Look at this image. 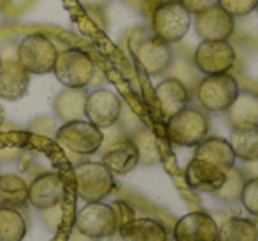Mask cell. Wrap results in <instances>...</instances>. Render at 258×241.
Segmentation results:
<instances>
[{"mask_svg": "<svg viewBox=\"0 0 258 241\" xmlns=\"http://www.w3.org/2000/svg\"><path fill=\"white\" fill-rule=\"evenodd\" d=\"M95 71L92 57L79 48L60 51L53 65V74L65 88H86L95 78Z\"/></svg>", "mask_w": 258, "mask_h": 241, "instance_id": "6da1fadb", "label": "cell"}, {"mask_svg": "<svg viewBox=\"0 0 258 241\" xmlns=\"http://www.w3.org/2000/svg\"><path fill=\"white\" fill-rule=\"evenodd\" d=\"M209 134V120L195 108H184L167 118V136L170 143L184 148H195Z\"/></svg>", "mask_w": 258, "mask_h": 241, "instance_id": "7a4b0ae2", "label": "cell"}, {"mask_svg": "<svg viewBox=\"0 0 258 241\" xmlns=\"http://www.w3.org/2000/svg\"><path fill=\"white\" fill-rule=\"evenodd\" d=\"M78 197L85 203L104 201L114 190V174L102 162H81L74 167Z\"/></svg>", "mask_w": 258, "mask_h": 241, "instance_id": "3957f363", "label": "cell"}, {"mask_svg": "<svg viewBox=\"0 0 258 241\" xmlns=\"http://www.w3.org/2000/svg\"><path fill=\"white\" fill-rule=\"evenodd\" d=\"M56 143L67 152L76 155H93L104 143V132L88 120H71L65 122L54 134Z\"/></svg>", "mask_w": 258, "mask_h": 241, "instance_id": "277c9868", "label": "cell"}, {"mask_svg": "<svg viewBox=\"0 0 258 241\" xmlns=\"http://www.w3.org/2000/svg\"><path fill=\"white\" fill-rule=\"evenodd\" d=\"M56 46L44 34H28L20 41L16 50V60L28 74H49L56 60Z\"/></svg>", "mask_w": 258, "mask_h": 241, "instance_id": "5b68a950", "label": "cell"}, {"mask_svg": "<svg viewBox=\"0 0 258 241\" xmlns=\"http://www.w3.org/2000/svg\"><path fill=\"white\" fill-rule=\"evenodd\" d=\"M239 83L234 76L213 74L206 76L197 86V101L206 111L223 113L234 104L239 95Z\"/></svg>", "mask_w": 258, "mask_h": 241, "instance_id": "8992f818", "label": "cell"}, {"mask_svg": "<svg viewBox=\"0 0 258 241\" xmlns=\"http://www.w3.org/2000/svg\"><path fill=\"white\" fill-rule=\"evenodd\" d=\"M76 227L86 238L102 239L111 238L118 232L119 220L111 204H104L102 201L86 203L76 217Z\"/></svg>", "mask_w": 258, "mask_h": 241, "instance_id": "52a82bcc", "label": "cell"}, {"mask_svg": "<svg viewBox=\"0 0 258 241\" xmlns=\"http://www.w3.org/2000/svg\"><path fill=\"white\" fill-rule=\"evenodd\" d=\"M190 13L179 2H165L153 11L151 30L153 35L167 44L179 42L190 30Z\"/></svg>", "mask_w": 258, "mask_h": 241, "instance_id": "ba28073f", "label": "cell"}, {"mask_svg": "<svg viewBox=\"0 0 258 241\" xmlns=\"http://www.w3.org/2000/svg\"><path fill=\"white\" fill-rule=\"evenodd\" d=\"M237 55L228 41H202L194 55L195 67L204 76L227 74L234 69Z\"/></svg>", "mask_w": 258, "mask_h": 241, "instance_id": "9c48e42d", "label": "cell"}, {"mask_svg": "<svg viewBox=\"0 0 258 241\" xmlns=\"http://www.w3.org/2000/svg\"><path fill=\"white\" fill-rule=\"evenodd\" d=\"M119 115H121V101L114 92L99 88L86 95L85 118L99 129L112 127L119 120Z\"/></svg>", "mask_w": 258, "mask_h": 241, "instance_id": "30bf717a", "label": "cell"}, {"mask_svg": "<svg viewBox=\"0 0 258 241\" xmlns=\"http://www.w3.org/2000/svg\"><path fill=\"white\" fill-rule=\"evenodd\" d=\"M65 197V181L60 173L48 171L32 180L28 185V203L37 210H49L60 206Z\"/></svg>", "mask_w": 258, "mask_h": 241, "instance_id": "8fae6325", "label": "cell"}, {"mask_svg": "<svg viewBox=\"0 0 258 241\" xmlns=\"http://www.w3.org/2000/svg\"><path fill=\"white\" fill-rule=\"evenodd\" d=\"M235 28V18L216 6L195 14V32L202 41H227Z\"/></svg>", "mask_w": 258, "mask_h": 241, "instance_id": "7c38bea8", "label": "cell"}, {"mask_svg": "<svg viewBox=\"0 0 258 241\" xmlns=\"http://www.w3.org/2000/svg\"><path fill=\"white\" fill-rule=\"evenodd\" d=\"M136 58L148 76H160L172 64V50L170 44L151 35L136 46Z\"/></svg>", "mask_w": 258, "mask_h": 241, "instance_id": "4fadbf2b", "label": "cell"}, {"mask_svg": "<svg viewBox=\"0 0 258 241\" xmlns=\"http://www.w3.org/2000/svg\"><path fill=\"white\" fill-rule=\"evenodd\" d=\"M174 241H216L218 224L204 211H191L174 225Z\"/></svg>", "mask_w": 258, "mask_h": 241, "instance_id": "5bb4252c", "label": "cell"}, {"mask_svg": "<svg viewBox=\"0 0 258 241\" xmlns=\"http://www.w3.org/2000/svg\"><path fill=\"white\" fill-rule=\"evenodd\" d=\"M30 86V74L21 67L16 58H0V99L20 101L27 95Z\"/></svg>", "mask_w": 258, "mask_h": 241, "instance_id": "9a60e30c", "label": "cell"}, {"mask_svg": "<svg viewBox=\"0 0 258 241\" xmlns=\"http://www.w3.org/2000/svg\"><path fill=\"white\" fill-rule=\"evenodd\" d=\"M184 176H186V183L194 190L214 194L223 185L227 173L221 171L218 166H214L213 162H207L204 159L194 157L190 160V164L186 166Z\"/></svg>", "mask_w": 258, "mask_h": 241, "instance_id": "2e32d148", "label": "cell"}, {"mask_svg": "<svg viewBox=\"0 0 258 241\" xmlns=\"http://www.w3.org/2000/svg\"><path fill=\"white\" fill-rule=\"evenodd\" d=\"M141 162L139 146L132 139H118L114 141L102 155V164L112 174H128Z\"/></svg>", "mask_w": 258, "mask_h": 241, "instance_id": "e0dca14e", "label": "cell"}, {"mask_svg": "<svg viewBox=\"0 0 258 241\" xmlns=\"http://www.w3.org/2000/svg\"><path fill=\"white\" fill-rule=\"evenodd\" d=\"M155 95L158 101L160 111L165 118H170L172 115L184 109L190 102V92L186 85L176 78H167L160 81L155 88Z\"/></svg>", "mask_w": 258, "mask_h": 241, "instance_id": "ac0fdd59", "label": "cell"}, {"mask_svg": "<svg viewBox=\"0 0 258 241\" xmlns=\"http://www.w3.org/2000/svg\"><path fill=\"white\" fill-rule=\"evenodd\" d=\"M119 234L125 241H169L165 225L155 218H130L119 225Z\"/></svg>", "mask_w": 258, "mask_h": 241, "instance_id": "d6986e66", "label": "cell"}, {"mask_svg": "<svg viewBox=\"0 0 258 241\" xmlns=\"http://www.w3.org/2000/svg\"><path fill=\"white\" fill-rule=\"evenodd\" d=\"M195 155L197 159H204L207 162H213L214 166H218L221 171L228 173L232 167L235 166V155L230 148L228 139L223 137H206L201 144L195 146Z\"/></svg>", "mask_w": 258, "mask_h": 241, "instance_id": "ffe728a7", "label": "cell"}, {"mask_svg": "<svg viewBox=\"0 0 258 241\" xmlns=\"http://www.w3.org/2000/svg\"><path fill=\"white\" fill-rule=\"evenodd\" d=\"M228 143L235 159L242 162H253L258 159V123L232 127Z\"/></svg>", "mask_w": 258, "mask_h": 241, "instance_id": "44dd1931", "label": "cell"}, {"mask_svg": "<svg viewBox=\"0 0 258 241\" xmlns=\"http://www.w3.org/2000/svg\"><path fill=\"white\" fill-rule=\"evenodd\" d=\"M28 204V185L18 174H0V208L23 210Z\"/></svg>", "mask_w": 258, "mask_h": 241, "instance_id": "7402d4cb", "label": "cell"}, {"mask_svg": "<svg viewBox=\"0 0 258 241\" xmlns=\"http://www.w3.org/2000/svg\"><path fill=\"white\" fill-rule=\"evenodd\" d=\"M216 241H258V225L249 218H227L218 227Z\"/></svg>", "mask_w": 258, "mask_h": 241, "instance_id": "603a6c76", "label": "cell"}, {"mask_svg": "<svg viewBox=\"0 0 258 241\" xmlns=\"http://www.w3.org/2000/svg\"><path fill=\"white\" fill-rule=\"evenodd\" d=\"M85 101L86 93L78 88H67L60 92L54 99V111L60 118L67 120H79L85 116Z\"/></svg>", "mask_w": 258, "mask_h": 241, "instance_id": "cb8c5ba5", "label": "cell"}, {"mask_svg": "<svg viewBox=\"0 0 258 241\" xmlns=\"http://www.w3.org/2000/svg\"><path fill=\"white\" fill-rule=\"evenodd\" d=\"M232 127L258 123V97L253 93H239L234 104L227 109Z\"/></svg>", "mask_w": 258, "mask_h": 241, "instance_id": "d4e9b609", "label": "cell"}, {"mask_svg": "<svg viewBox=\"0 0 258 241\" xmlns=\"http://www.w3.org/2000/svg\"><path fill=\"white\" fill-rule=\"evenodd\" d=\"M27 234V222L20 210L0 208V241H21Z\"/></svg>", "mask_w": 258, "mask_h": 241, "instance_id": "484cf974", "label": "cell"}, {"mask_svg": "<svg viewBox=\"0 0 258 241\" xmlns=\"http://www.w3.org/2000/svg\"><path fill=\"white\" fill-rule=\"evenodd\" d=\"M246 178H244V173H242L239 167H232L230 171L227 173V178H225L223 185L214 192V197L220 199L221 203H234L241 197V190H242V185H244Z\"/></svg>", "mask_w": 258, "mask_h": 241, "instance_id": "4316f807", "label": "cell"}, {"mask_svg": "<svg viewBox=\"0 0 258 241\" xmlns=\"http://www.w3.org/2000/svg\"><path fill=\"white\" fill-rule=\"evenodd\" d=\"M239 199L249 215L258 217V178H249L244 181Z\"/></svg>", "mask_w": 258, "mask_h": 241, "instance_id": "83f0119b", "label": "cell"}, {"mask_svg": "<svg viewBox=\"0 0 258 241\" xmlns=\"http://www.w3.org/2000/svg\"><path fill=\"white\" fill-rule=\"evenodd\" d=\"M258 0H218V6L223 7L230 16L242 18L256 9Z\"/></svg>", "mask_w": 258, "mask_h": 241, "instance_id": "f1b7e54d", "label": "cell"}, {"mask_svg": "<svg viewBox=\"0 0 258 241\" xmlns=\"http://www.w3.org/2000/svg\"><path fill=\"white\" fill-rule=\"evenodd\" d=\"M177 2H179L190 14H199V13H202V11L209 9V7L216 6L218 0H177Z\"/></svg>", "mask_w": 258, "mask_h": 241, "instance_id": "f546056e", "label": "cell"}, {"mask_svg": "<svg viewBox=\"0 0 258 241\" xmlns=\"http://www.w3.org/2000/svg\"><path fill=\"white\" fill-rule=\"evenodd\" d=\"M112 208H114L116 215H118L119 225H123V224H125V222H128L130 218H134V211H132V208H130L128 204L125 203V201H116V203L112 204Z\"/></svg>", "mask_w": 258, "mask_h": 241, "instance_id": "4dcf8cb0", "label": "cell"}, {"mask_svg": "<svg viewBox=\"0 0 258 241\" xmlns=\"http://www.w3.org/2000/svg\"><path fill=\"white\" fill-rule=\"evenodd\" d=\"M248 164V167H246V171H248V174L251 178H258V159L253 160V162H246Z\"/></svg>", "mask_w": 258, "mask_h": 241, "instance_id": "1f68e13d", "label": "cell"}, {"mask_svg": "<svg viewBox=\"0 0 258 241\" xmlns=\"http://www.w3.org/2000/svg\"><path fill=\"white\" fill-rule=\"evenodd\" d=\"M2 123H4V108L0 104V127H2Z\"/></svg>", "mask_w": 258, "mask_h": 241, "instance_id": "d6a6232c", "label": "cell"}, {"mask_svg": "<svg viewBox=\"0 0 258 241\" xmlns=\"http://www.w3.org/2000/svg\"><path fill=\"white\" fill-rule=\"evenodd\" d=\"M81 2H85V4H100L102 0H81Z\"/></svg>", "mask_w": 258, "mask_h": 241, "instance_id": "836d02e7", "label": "cell"}, {"mask_svg": "<svg viewBox=\"0 0 258 241\" xmlns=\"http://www.w3.org/2000/svg\"><path fill=\"white\" fill-rule=\"evenodd\" d=\"M256 11H258V4H256Z\"/></svg>", "mask_w": 258, "mask_h": 241, "instance_id": "e575fe53", "label": "cell"}, {"mask_svg": "<svg viewBox=\"0 0 258 241\" xmlns=\"http://www.w3.org/2000/svg\"><path fill=\"white\" fill-rule=\"evenodd\" d=\"M256 225H258V224H256Z\"/></svg>", "mask_w": 258, "mask_h": 241, "instance_id": "d590c367", "label": "cell"}]
</instances>
